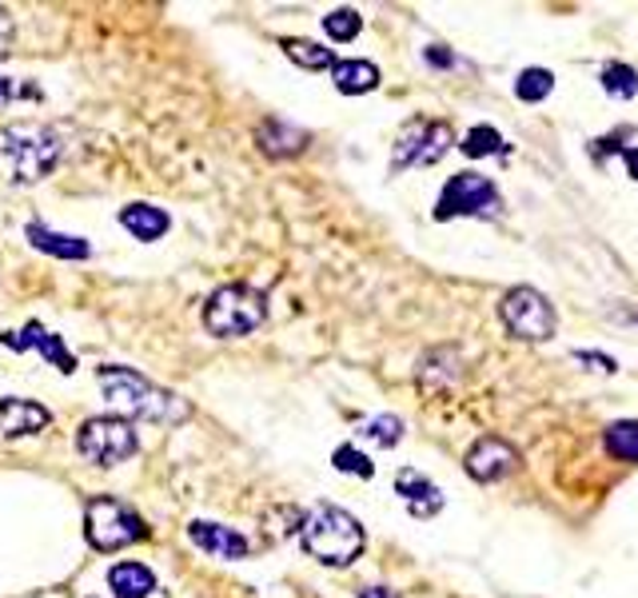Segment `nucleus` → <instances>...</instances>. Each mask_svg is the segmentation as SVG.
Segmentation results:
<instances>
[{
	"instance_id": "nucleus-1",
	"label": "nucleus",
	"mask_w": 638,
	"mask_h": 598,
	"mask_svg": "<svg viewBox=\"0 0 638 598\" xmlns=\"http://www.w3.org/2000/svg\"><path fill=\"white\" fill-rule=\"evenodd\" d=\"M100 380V392H105L108 407L117 411V419H144V423H164L176 427L192 419V403L184 395L168 392L160 383H152L148 375H140L132 368H120V363H105L96 371Z\"/></svg>"
},
{
	"instance_id": "nucleus-2",
	"label": "nucleus",
	"mask_w": 638,
	"mask_h": 598,
	"mask_svg": "<svg viewBox=\"0 0 638 598\" xmlns=\"http://www.w3.org/2000/svg\"><path fill=\"white\" fill-rule=\"evenodd\" d=\"M64 156L60 128L24 120L0 132V180L4 184H40Z\"/></svg>"
},
{
	"instance_id": "nucleus-3",
	"label": "nucleus",
	"mask_w": 638,
	"mask_h": 598,
	"mask_svg": "<svg viewBox=\"0 0 638 598\" xmlns=\"http://www.w3.org/2000/svg\"><path fill=\"white\" fill-rule=\"evenodd\" d=\"M300 542L303 551L320 559L324 566H348L363 554V527L360 518L348 515L344 506L315 503L308 515L300 518Z\"/></svg>"
},
{
	"instance_id": "nucleus-4",
	"label": "nucleus",
	"mask_w": 638,
	"mask_h": 598,
	"mask_svg": "<svg viewBox=\"0 0 638 598\" xmlns=\"http://www.w3.org/2000/svg\"><path fill=\"white\" fill-rule=\"evenodd\" d=\"M267 320V299L252 284H224L204 303V327L216 339H244Z\"/></svg>"
},
{
	"instance_id": "nucleus-5",
	"label": "nucleus",
	"mask_w": 638,
	"mask_h": 598,
	"mask_svg": "<svg viewBox=\"0 0 638 598\" xmlns=\"http://www.w3.org/2000/svg\"><path fill=\"white\" fill-rule=\"evenodd\" d=\"M84 535L96 551H124L132 542L148 539V527L128 503L112 495H96L84 506Z\"/></svg>"
},
{
	"instance_id": "nucleus-6",
	"label": "nucleus",
	"mask_w": 638,
	"mask_h": 598,
	"mask_svg": "<svg viewBox=\"0 0 638 598\" xmlns=\"http://www.w3.org/2000/svg\"><path fill=\"white\" fill-rule=\"evenodd\" d=\"M503 212V196L495 180L483 172H455L440 192V204H435V219H495Z\"/></svg>"
},
{
	"instance_id": "nucleus-7",
	"label": "nucleus",
	"mask_w": 638,
	"mask_h": 598,
	"mask_svg": "<svg viewBox=\"0 0 638 598\" xmlns=\"http://www.w3.org/2000/svg\"><path fill=\"white\" fill-rule=\"evenodd\" d=\"M136 447V431L117 415H96L76 427V451L96 467H117V463L132 459Z\"/></svg>"
},
{
	"instance_id": "nucleus-8",
	"label": "nucleus",
	"mask_w": 638,
	"mask_h": 598,
	"mask_svg": "<svg viewBox=\"0 0 638 598\" xmlns=\"http://www.w3.org/2000/svg\"><path fill=\"white\" fill-rule=\"evenodd\" d=\"M455 144V132L447 120H411V124L399 132L392 148V172H404V168H431L440 164Z\"/></svg>"
},
{
	"instance_id": "nucleus-9",
	"label": "nucleus",
	"mask_w": 638,
	"mask_h": 598,
	"mask_svg": "<svg viewBox=\"0 0 638 598\" xmlns=\"http://www.w3.org/2000/svg\"><path fill=\"white\" fill-rule=\"evenodd\" d=\"M499 315L507 323V332L515 339H527V344H546L558 323L551 299L534 288H510L499 303Z\"/></svg>"
},
{
	"instance_id": "nucleus-10",
	"label": "nucleus",
	"mask_w": 638,
	"mask_h": 598,
	"mask_svg": "<svg viewBox=\"0 0 638 598\" xmlns=\"http://www.w3.org/2000/svg\"><path fill=\"white\" fill-rule=\"evenodd\" d=\"M464 467L476 483H499V479H507V475L519 467V451L499 435H483L476 447L467 451Z\"/></svg>"
},
{
	"instance_id": "nucleus-11",
	"label": "nucleus",
	"mask_w": 638,
	"mask_h": 598,
	"mask_svg": "<svg viewBox=\"0 0 638 598\" xmlns=\"http://www.w3.org/2000/svg\"><path fill=\"white\" fill-rule=\"evenodd\" d=\"M0 344L12 347V351H40V356H45L52 368L64 371V375L76 371V356L64 347V339H60L57 332H48L45 323H36V320L28 323L24 332H0Z\"/></svg>"
},
{
	"instance_id": "nucleus-12",
	"label": "nucleus",
	"mask_w": 638,
	"mask_h": 598,
	"mask_svg": "<svg viewBox=\"0 0 638 598\" xmlns=\"http://www.w3.org/2000/svg\"><path fill=\"white\" fill-rule=\"evenodd\" d=\"M188 539L196 542L200 551L212 554V559H248L252 554V542L248 535H240L236 527H224V523H208V518H196L188 523Z\"/></svg>"
},
{
	"instance_id": "nucleus-13",
	"label": "nucleus",
	"mask_w": 638,
	"mask_h": 598,
	"mask_svg": "<svg viewBox=\"0 0 638 598\" xmlns=\"http://www.w3.org/2000/svg\"><path fill=\"white\" fill-rule=\"evenodd\" d=\"M52 423V411H48L45 403L36 399H0V435L4 439H24V435H36V431H45Z\"/></svg>"
},
{
	"instance_id": "nucleus-14",
	"label": "nucleus",
	"mask_w": 638,
	"mask_h": 598,
	"mask_svg": "<svg viewBox=\"0 0 638 598\" xmlns=\"http://www.w3.org/2000/svg\"><path fill=\"white\" fill-rule=\"evenodd\" d=\"M395 491H399V499H404L407 511L416 518H431L443 511V491L431 483L428 475L411 471V467H404V471L395 475Z\"/></svg>"
},
{
	"instance_id": "nucleus-15",
	"label": "nucleus",
	"mask_w": 638,
	"mask_h": 598,
	"mask_svg": "<svg viewBox=\"0 0 638 598\" xmlns=\"http://www.w3.org/2000/svg\"><path fill=\"white\" fill-rule=\"evenodd\" d=\"M255 144L272 160H288V156H300L312 144V136L303 128L288 124V120H264V124L255 128Z\"/></svg>"
},
{
	"instance_id": "nucleus-16",
	"label": "nucleus",
	"mask_w": 638,
	"mask_h": 598,
	"mask_svg": "<svg viewBox=\"0 0 638 598\" xmlns=\"http://www.w3.org/2000/svg\"><path fill=\"white\" fill-rule=\"evenodd\" d=\"M24 236H28V243H33L36 252L57 255V260H88V255H93L88 240H81V236H64V231H52V228H45V224H28Z\"/></svg>"
},
{
	"instance_id": "nucleus-17",
	"label": "nucleus",
	"mask_w": 638,
	"mask_h": 598,
	"mask_svg": "<svg viewBox=\"0 0 638 598\" xmlns=\"http://www.w3.org/2000/svg\"><path fill=\"white\" fill-rule=\"evenodd\" d=\"M120 228H128L136 240L152 243L172 228V219H168V212L156 204H128V207H120Z\"/></svg>"
},
{
	"instance_id": "nucleus-18",
	"label": "nucleus",
	"mask_w": 638,
	"mask_h": 598,
	"mask_svg": "<svg viewBox=\"0 0 638 598\" xmlns=\"http://www.w3.org/2000/svg\"><path fill=\"white\" fill-rule=\"evenodd\" d=\"M108 587L117 598H148L156 590V575L144 563H117L108 571Z\"/></svg>"
},
{
	"instance_id": "nucleus-19",
	"label": "nucleus",
	"mask_w": 638,
	"mask_h": 598,
	"mask_svg": "<svg viewBox=\"0 0 638 598\" xmlns=\"http://www.w3.org/2000/svg\"><path fill=\"white\" fill-rule=\"evenodd\" d=\"M332 81H336V88L344 96H363L380 84V69H375L372 60H336Z\"/></svg>"
},
{
	"instance_id": "nucleus-20",
	"label": "nucleus",
	"mask_w": 638,
	"mask_h": 598,
	"mask_svg": "<svg viewBox=\"0 0 638 598\" xmlns=\"http://www.w3.org/2000/svg\"><path fill=\"white\" fill-rule=\"evenodd\" d=\"M279 48H284V57H288L291 64H300V69H308V72L336 69V52H332V48H324V45H315V40L284 36V40H279Z\"/></svg>"
},
{
	"instance_id": "nucleus-21",
	"label": "nucleus",
	"mask_w": 638,
	"mask_h": 598,
	"mask_svg": "<svg viewBox=\"0 0 638 598\" xmlns=\"http://www.w3.org/2000/svg\"><path fill=\"white\" fill-rule=\"evenodd\" d=\"M603 447L615 459L638 463V419H618L603 431Z\"/></svg>"
},
{
	"instance_id": "nucleus-22",
	"label": "nucleus",
	"mask_w": 638,
	"mask_h": 598,
	"mask_svg": "<svg viewBox=\"0 0 638 598\" xmlns=\"http://www.w3.org/2000/svg\"><path fill=\"white\" fill-rule=\"evenodd\" d=\"M459 152H464L467 160H487V156H499L503 152L499 128H491V124L471 128V132L464 136V144H459Z\"/></svg>"
},
{
	"instance_id": "nucleus-23",
	"label": "nucleus",
	"mask_w": 638,
	"mask_h": 598,
	"mask_svg": "<svg viewBox=\"0 0 638 598\" xmlns=\"http://www.w3.org/2000/svg\"><path fill=\"white\" fill-rule=\"evenodd\" d=\"M360 439H368L375 447H395L404 439V419L399 415H375V419L360 423Z\"/></svg>"
},
{
	"instance_id": "nucleus-24",
	"label": "nucleus",
	"mask_w": 638,
	"mask_h": 598,
	"mask_svg": "<svg viewBox=\"0 0 638 598\" xmlns=\"http://www.w3.org/2000/svg\"><path fill=\"white\" fill-rule=\"evenodd\" d=\"M551 88H555V76L546 69H522L519 81H515V96H519L522 104H539L551 96Z\"/></svg>"
},
{
	"instance_id": "nucleus-25",
	"label": "nucleus",
	"mask_w": 638,
	"mask_h": 598,
	"mask_svg": "<svg viewBox=\"0 0 638 598\" xmlns=\"http://www.w3.org/2000/svg\"><path fill=\"white\" fill-rule=\"evenodd\" d=\"M363 28V16L356 9H336L324 16V33L332 36V40H339V45H348V40H356Z\"/></svg>"
},
{
	"instance_id": "nucleus-26",
	"label": "nucleus",
	"mask_w": 638,
	"mask_h": 598,
	"mask_svg": "<svg viewBox=\"0 0 638 598\" xmlns=\"http://www.w3.org/2000/svg\"><path fill=\"white\" fill-rule=\"evenodd\" d=\"M603 88L618 100H635L638 96V72L630 64H606L603 69Z\"/></svg>"
},
{
	"instance_id": "nucleus-27",
	"label": "nucleus",
	"mask_w": 638,
	"mask_h": 598,
	"mask_svg": "<svg viewBox=\"0 0 638 598\" xmlns=\"http://www.w3.org/2000/svg\"><path fill=\"white\" fill-rule=\"evenodd\" d=\"M332 467L344 475H360V479H372L375 475V463L363 455V451L356 447H336V455H332Z\"/></svg>"
},
{
	"instance_id": "nucleus-28",
	"label": "nucleus",
	"mask_w": 638,
	"mask_h": 598,
	"mask_svg": "<svg viewBox=\"0 0 638 598\" xmlns=\"http://www.w3.org/2000/svg\"><path fill=\"white\" fill-rule=\"evenodd\" d=\"M570 359H575V363H587V368H591V371H606V375H615V371H618L615 359L603 356V351H575V356H570Z\"/></svg>"
},
{
	"instance_id": "nucleus-29",
	"label": "nucleus",
	"mask_w": 638,
	"mask_h": 598,
	"mask_svg": "<svg viewBox=\"0 0 638 598\" xmlns=\"http://www.w3.org/2000/svg\"><path fill=\"white\" fill-rule=\"evenodd\" d=\"M423 60H428V64H435V69H452V64H455V57L443 45H431L428 52H423Z\"/></svg>"
},
{
	"instance_id": "nucleus-30",
	"label": "nucleus",
	"mask_w": 638,
	"mask_h": 598,
	"mask_svg": "<svg viewBox=\"0 0 638 598\" xmlns=\"http://www.w3.org/2000/svg\"><path fill=\"white\" fill-rule=\"evenodd\" d=\"M9 40H12V21H9V12L0 9V57L9 52Z\"/></svg>"
},
{
	"instance_id": "nucleus-31",
	"label": "nucleus",
	"mask_w": 638,
	"mask_h": 598,
	"mask_svg": "<svg viewBox=\"0 0 638 598\" xmlns=\"http://www.w3.org/2000/svg\"><path fill=\"white\" fill-rule=\"evenodd\" d=\"M623 160H627L630 180H638V144H630V148H623Z\"/></svg>"
},
{
	"instance_id": "nucleus-32",
	"label": "nucleus",
	"mask_w": 638,
	"mask_h": 598,
	"mask_svg": "<svg viewBox=\"0 0 638 598\" xmlns=\"http://www.w3.org/2000/svg\"><path fill=\"white\" fill-rule=\"evenodd\" d=\"M360 598H395V590H387V587H363Z\"/></svg>"
},
{
	"instance_id": "nucleus-33",
	"label": "nucleus",
	"mask_w": 638,
	"mask_h": 598,
	"mask_svg": "<svg viewBox=\"0 0 638 598\" xmlns=\"http://www.w3.org/2000/svg\"><path fill=\"white\" fill-rule=\"evenodd\" d=\"M12 96H16V88H12V81H4V76H0V104L12 100Z\"/></svg>"
},
{
	"instance_id": "nucleus-34",
	"label": "nucleus",
	"mask_w": 638,
	"mask_h": 598,
	"mask_svg": "<svg viewBox=\"0 0 638 598\" xmlns=\"http://www.w3.org/2000/svg\"><path fill=\"white\" fill-rule=\"evenodd\" d=\"M635 320H638V315H635Z\"/></svg>"
}]
</instances>
